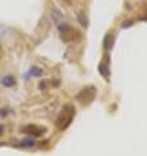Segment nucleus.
<instances>
[{"label":"nucleus","instance_id":"nucleus-1","mask_svg":"<svg viewBox=\"0 0 147 156\" xmlns=\"http://www.w3.org/2000/svg\"><path fill=\"white\" fill-rule=\"evenodd\" d=\"M74 117H75V106L71 105V104H67V105L63 106V109L60 110V113L57 117V127L59 130H66L68 126L71 125Z\"/></svg>","mask_w":147,"mask_h":156},{"label":"nucleus","instance_id":"nucleus-2","mask_svg":"<svg viewBox=\"0 0 147 156\" xmlns=\"http://www.w3.org/2000/svg\"><path fill=\"white\" fill-rule=\"evenodd\" d=\"M59 33L63 42H72L79 37V33L74 28H71L68 24H59Z\"/></svg>","mask_w":147,"mask_h":156},{"label":"nucleus","instance_id":"nucleus-3","mask_svg":"<svg viewBox=\"0 0 147 156\" xmlns=\"http://www.w3.org/2000/svg\"><path fill=\"white\" fill-rule=\"evenodd\" d=\"M95 96H96V88H93V87H87V88L81 89L80 93L77 94V101L80 104H83V105H88L93 101Z\"/></svg>","mask_w":147,"mask_h":156},{"label":"nucleus","instance_id":"nucleus-4","mask_svg":"<svg viewBox=\"0 0 147 156\" xmlns=\"http://www.w3.org/2000/svg\"><path fill=\"white\" fill-rule=\"evenodd\" d=\"M23 131L27 134V135L38 138V136H42L46 133V127H44V126H37V125H28V126L24 127Z\"/></svg>","mask_w":147,"mask_h":156},{"label":"nucleus","instance_id":"nucleus-5","mask_svg":"<svg viewBox=\"0 0 147 156\" xmlns=\"http://www.w3.org/2000/svg\"><path fill=\"white\" fill-rule=\"evenodd\" d=\"M113 43H114V38L112 34H106L105 38H104V46H105L106 51H110L113 49Z\"/></svg>","mask_w":147,"mask_h":156},{"label":"nucleus","instance_id":"nucleus-6","mask_svg":"<svg viewBox=\"0 0 147 156\" xmlns=\"http://www.w3.org/2000/svg\"><path fill=\"white\" fill-rule=\"evenodd\" d=\"M2 84L4 87H7V88H11V87H15L16 80L13 76H4L2 79Z\"/></svg>","mask_w":147,"mask_h":156},{"label":"nucleus","instance_id":"nucleus-7","mask_svg":"<svg viewBox=\"0 0 147 156\" xmlns=\"http://www.w3.org/2000/svg\"><path fill=\"white\" fill-rule=\"evenodd\" d=\"M29 75L30 76H34V77H40V76L44 75V70L40 68V67H32L29 70Z\"/></svg>","mask_w":147,"mask_h":156},{"label":"nucleus","instance_id":"nucleus-8","mask_svg":"<svg viewBox=\"0 0 147 156\" xmlns=\"http://www.w3.org/2000/svg\"><path fill=\"white\" fill-rule=\"evenodd\" d=\"M3 131H4V127L2 126V125H0V135H2V134H3Z\"/></svg>","mask_w":147,"mask_h":156}]
</instances>
